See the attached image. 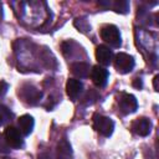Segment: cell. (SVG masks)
<instances>
[{"label":"cell","mask_w":159,"mask_h":159,"mask_svg":"<svg viewBox=\"0 0 159 159\" xmlns=\"http://www.w3.org/2000/svg\"><path fill=\"white\" fill-rule=\"evenodd\" d=\"M99 35H101V39L112 47H119L122 45L120 32L116 25L108 24L102 26V29L99 30Z\"/></svg>","instance_id":"cell-1"},{"label":"cell","mask_w":159,"mask_h":159,"mask_svg":"<svg viewBox=\"0 0 159 159\" xmlns=\"http://www.w3.org/2000/svg\"><path fill=\"white\" fill-rule=\"evenodd\" d=\"M93 128L103 137H111L114 130V122L109 117L96 113L93 114Z\"/></svg>","instance_id":"cell-2"},{"label":"cell","mask_w":159,"mask_h":159,"mask_svg":"<svg viewBox=\"0 0 159 159\" xmlns=\"http://www.w3.org/2000/svg\"><path fill=\"white\" fill-rule=\"evenodd\" d=\"M113 63H114L116 70L119 73L125 75V73H129L134 68L135 61H134V57L133 56H130V55H128L125 52H118L114 56Z\"/></svg>","instance_id":"cell-3"},{"label":"cell","mask_w":159,"mask_h":159,"mask_svg":"<svg viewBox=\"0 0 159 159\" xmlns=\"http://www.w3.org/2000/svg\"><path fill=\"white\" fill-rule=\"evenodd\" d=\"M4 140L9 148L14 149H20L24 145V139L21 132L14 127V125H7L4 130Z\"/></svg>","instance_id":"cell-4"},{"label":"cell","mask_w":159,"mask_h":159,"mask_svg":"<svg viewBox=\"0 0 159 159\" xmlns=\"http://www.w3.org/2000/svg\"><path fill=\"white\" fill-rule=\"evenodd\" d=\"M118 104H119V109L124 114L134 113L138 108V101L130 93H122L118 99Z\"/></svg>","instance_id":"cell-5"},{"label":"cell","mask_w":159,"mask_h":159,"mask_svg":"<svg viewBox=\"0 0 159 159\" xmlns=\"http://www.w3.org/2000/svg\"><path fill=\"white\" fill-rule=\"evenodd\" d=\"M152 127L153 125H152L150 119H148L145 117H140L132 122L130 129L134 134H137L139 137H147L152 132Z\"/></svg>","instance_id":"cell-6"},{"label":"cell","mask_w":159,"mask_h":159,"mask_svg":"<svg viewBox=\"0 0 159 159\" xmlns=\"http://www.w3.org/2000/svg\"><path fill=\"white\" fill-rule=\"evenodd\" d=\"M108 77H109V73H108V71L104 67H102L99 65L92 67V70H91V78H92L93 84L97 86L98 88H102V87H104L107 84Z\"/></svg>","instance_id":"cell-7"},{"label":"cell","mask_w":159,"mask_h":159,"mask_svg":"<svg viewBox=\"0 0 159 159\" xmlns=\"http://www.w3.org/2000/svg\"><path fill=\"white\" fill-rule=\"evenodd\" d=\"M94 55H96V60L102 66H109L111 62H112V60H113V52L106 45H98L96 47Z\"/></svg>","instance_id":"cell-8"},{"label":"cell","mask_w":159,"mask_h":159,"mask_svg":"<svg viewBox=\"0 0 159 159\" xmlns=\"http://www.w3.org/2000/svg\"><path fill=\"white\" fill-rule=\"evenodd\" d=\"M21 96L22 98L30 103V104H35L40 101V98L42 97V92L39 91L36 87L31 86V84H25L22 88H21Z\"/></svg>","instance_id":"cell-9"},{"label":"cell","mask_w":159,"mask_h":159,"mask_svg":"<svg viewBox=\"0 0 159 159\" xmlns=\"http://www.w3.org/2000/svg\"><path fill=\"white\" fill-rule=\"evenodd\" d=\"M82 89H83V84L80 80H76V78H68L67 80V82H66V93L72 101H76L78 98Z\"/></svg>","instance_id":"cell-10"},{"label":"cell","mask_w":159,"mask_h":159,"mask_svg":"<svg viewBox=\"0 0 159 159\" xmlns=\"http://www.w3.org/2000/svg\"><path fill=\"white\" fill-rule=\"evenodd\" d=\"M17 124H19V130L21 132L22 135H30V133L34 129L35 120L30 114H24L17 119Z\"/></svg>","instance_id":"cell-11"},{"label":"cell","mask_w":159,"mask_h":159,"mask_svg":"<svg viewBox=\"0 0 159 159\" xmlns=\"http://www.w3.org/2000/svg\"><path fill=\"white\" fill-rule=\"evenodd\" d=\"M71 72L78 78H86L91 73V67L87 62L78 61L71 65Z\"/></svg>","instance_id":"cell-12"},{"label":"cell","mask_w":159,"mask_h":159,"mask_svg":"<svg viewBox=\"0 0 159 159\" xmlns=\"http://www.w3.org/2000/svg\"><path fill=\"white\" fill-rule=\"evenodd\" d=\"M57 153H58V159H71V145L66 139H62L58 145H57Z\"/></svg>","instance_id":"cell-13"},{"label":"cell","mask_w":159,"mask_h":159,"mask_svg":"<svg viewBox=\"0 0 159 159\" xmlns=\"http://www.w3.org/2000/svg\"><path fill=\"white\" fill-rule=\"evenodd\" d=\"M113 9L116 12H119V14H127L128 10H129V2L125 1V0H119V1H116L113 4Z\"/></svg>","instance_id":"cell-14"},{"label":"cell","mask_w":159,"mask_h":159,"mask_svg":"<svg viewBox=\"0 0 159 159\" xmlns=\"http://www.w3.org/2000/svg\"><path fill=\"white\" fill-rule=\"evenodd\" d=\"M75 26H76L80 31H82V32H84V31H87V30L89 29V25H88V22H87V20H86L84 17H78V19H76V20H75Z\"/></svg>","instance_id":"cell-15"},{"label":"cell","mask_w":159,"mask_h":159,"mask_svg":"<svg viewBox=\"0 0 159 159\" xmlns=\"http://www.w3.org/2000/svg\"><path fill=\"white\" fill-rule=\"evenodd\" d=\"M0 116H1L2 119H9V118L11 117V113H10V111H9L6 107L0 106Z\"/></svg>","instance_id":"cell-16"},{"label":"cell","mask_w":159,"mask_h":159,"mask_svg":"<svg viewBox=\"0 0 159 159\" xmlns=\"http://www.w3.org/2000/svg\"><path fill=\"white\" fill-rule=\"evenodd\" d=\"M9 89V84L5 81H0V96H4Z\"/></svg>","instance_id":"cell-17"},{"label":"cell","mask_w":159,"mask_h":159,"mask_svg":"<svg viewBox=\"0 0 159 159\" xmlns=\"http://www.w3.org/2000/svg\"><path fill=\"white\" fill-rule=\"evenodd\" d=\"M133 86H134L135 88H142V86H143L142 80H140V78H134V81H133Z\"/></svg>","instance_id":"cell-18"},{"label":"cell","mask_w":159,"mask_h":159,"mask_svg":"<svg viewBox=\"0 0 159 159\" xmlns=\"http://www.w3.org/2000/svg\"><path fill=\"white\" fill-rule=\"evenodd\" d=\"M158 78H159V76L157 75V76L154 77V80H153V84H154V91H158Z\"/></svg>","instance_id":"cell-19"},{"label":"cell","mask_w":159,"mask_h":159,"mask_svg":"<svg viewBox=\"0 0 159 159\" xmlns=\"http://www.w3.org/2000/svg\"><path fill=\"white\" fill-rule=\"evenodd\" d=\"M2 123V118H1V116H0V124Z\"/></svg>","instance_id":"cell-20"},{"label":"cell","mask_w":159,"mask_h":159,"mask_svg":"<svg viewBox=\"0 0 159 159\" xmlns=\"http://www.w3.org/2000/svg\"><path fill=\"white\" fill-rule=\"evenodd\" d=\"M2 159H11V158H2Z\"/></svg>","instance_id":"cell-21"}]
</instances>
